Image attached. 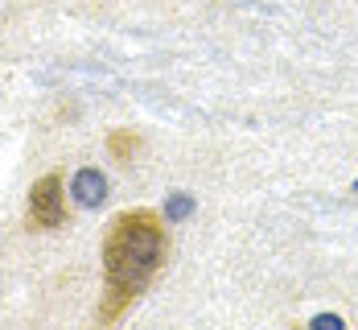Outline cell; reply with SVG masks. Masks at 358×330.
<instances>
[{
  "label": "cell",
  "mask_w": 358,
  "mask_h": 330,
  "mask_svg": "<svg viewBox=\"0 0 358 330\" xmlns=\"http://www.w3.org/2000/svg\"><path fill=\"white\" fill-rule=\"evenodd\" d=\"M62 219H66L62 178H58V174H45V178L34 182V190H29V227H37V231H54Z\"/></svg>",
  "instance_id": "cell-2"
},
{
  "label": "cell",
  "mask_w": 358,
  "mask_h": 330,
  "mask_svg": "<svg viewBox=\"0 0 358 330\" xmlns=\"http://www.w3.org/2000/svg\"><path fill=\"white\" fill-rule=\"evenodd\" d=\"M189 211H194V198H189V194H173V198L165 202V219H173V223L185 219Z\"/></svg>",
  "instance_id": "cell-5"
},
{
  "label": "cell",
  "mask_w": 358,
  "mask_h": 330,
  "mask_svg": "<svg viewBox=\"0 0 358 330\" xmlns=\"http://www.w3.org/2000/svg\"><path fill=\"white\" fill-rule=\"evenodd\" d=\"M355 194H358V182H355Z\"/></svg>",
  "instance_id": "cell-7"
},
{
  "label": "cell",
  "mask_w": 358,
  "mask_h": 330,
  "mask_svg": "<svg viewBox=\"0 0 358 330\" xmlns=\"http://www.w3.org/2000/svg\"><path fill=\"white\" fill-rule=\"evenodd\" d=\"M108 149H111V157H120V161H128V157H132V153L141 149V137H136V132H111Z\"/></svg>",
  "instance_id": "cell-4"
},
{
  "label": "cell",
  "mask_w": 358,
  "mask_h": 330,
  "mask_svg": "<svg viewBox=\"0 0 358 330\" xmlns=\"http://www.w3.org/2000/svg\"><path fill=\"white\" fill-rule=\"evenodd\" d=\"M309 326L313 330H342V318H338V314H317Z\"/></svg>",
  "instance_id": "cell-6"
},
{
  "label": "cell",
  "mask_w": 358,
  "mask_h": 330,
  "mask_svg": "<svg viewBox=\"0 0 358 330\" xmlns=\"http://www.w3.org/2000/svg\"><path fill=\"white\" fill-rule=\"evenodd\" d=\"M169 252L165 223L152 211H124L115 215L103 240V301H99V322H120L132 301L152 285Z\"/></svg>",
  "instance_id": "cell-1"
},
{
  "label": "cell",
  "mask_w": 358,
  "mask_h": 330,
  "mask_svg": "<svg viewBox=\"0 0 358 330\" xmlns=\"http://www.w3.org/2000/svg\"><path fill=\"white\" fill-rule=\"evenodd\" d=\"M71 194H74L78 207H99V202L108 198V178H103L99 170H78V174H74Z\"/></svg>",
  "instance_id": "cell-3"
}]
</instances>
